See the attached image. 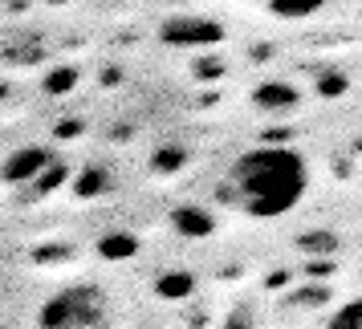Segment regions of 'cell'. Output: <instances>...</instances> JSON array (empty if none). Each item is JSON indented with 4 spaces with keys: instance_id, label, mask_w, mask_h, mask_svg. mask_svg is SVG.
<instances>
[{
    "instance_id": "6",
    "label": "cell",
    "mask_w": 362,
    "mask_h": 329,
    "mask_svg": "<svg viewBox=\"0 0 362 329\" xmlns=\"http://www.w3.org/2000/svg\"><path fill=\"white\" fill-rule=\"evenodd\" d=\"M171 224L180 228V236H212L216 228V220L208 212H199V208H180L171 215Z\"/></svg>"
},
{
    "instance_id": "5",
    "label": "cell",
    "mask_w": 362,
    "mask_h": 329,
    "mask_svg": "<svg viewBox=\"0 0 362 329\" xmlns=\"http://www.w3.org/2000/svg\"><path fill=\"white\" fill-rule=\"evenodd\" d=\"M252 102L261 110H293L297 106V90L289 82H264L252 90Z\"/></svg>"
},
{
    "instance_id": "11",
    "label": "cell",
    "mask_w": 362,
    "mask_h": 329,
    "mask_svg": "<svg viewBox=\"0 0 362 329\" xmlns=\"http://www.w3.org/2000/svg\"><path fill=\"white\" fill-rule=\"evenodd\" d=\"M322 90H326V94H338V90H342V78H326V82H322Z\"/></svg>"
},
{
    "instance_id": "2",
    "label": "cell",
    "mask_w": 362,
    "mask_h": 329,
    "mask_svg": "<svg viewBox=\"0 0 362 329\" xmlns=\"http://www.w3.org/2000/svg\"><path fill=\"white\" fill-rule=\"evenodd\" d=\"M106 317H110V305H106L102 289L69 285L41 305L37 329H106Z\"/></svg>"
},
{
    "instance_id": "7",
    "label": "cell",
    "mask_w": 362,
    "mask_h": 329,
    "mask_svg": "<svg viewBox=\"0 0 362 329\" xmlns=\"http://www.w3.org/2000/svg\"><path fill=\"white\" fill-rule=\"evenodd\" d=\"M273 17H289V20H301V17H313L322 8V0H269L264 4Z\"/></svg>"
},
{
    "instance_id": "4",
    "label": "cell",
    "mask_w": 362,
    "mask_h": 329,
    "mask_svg": "<svg viewBox=\"0 0 362 329\" xmlns=\"http://www.w3.org/2000/svg\"><path fill=\"white\" fill-rule=\"evenodd\" d=\"M41 171H49V150H41V147L17 150V155L4 163V179L8 183H29V179H37Z\"/></svg>"
},
{
    "instance_id": "3",
    "label": "cell",
    "mask_w": 362,
    "mask_h": 329,
    "mask_svg": "<svg viewBox=\"0 0 362 329\" xmlns=\"http://www.w3.org/2000/svg\"><path fill=\"white\" fill-rule=\"evenodd\" d=\"M159 33H163V41L167 45H175V49H204V45L224 41V29H220L212 17H192V13L171 17Z\"/></svg>"
},
{
    "instance_id": "10",
    "label": "cell",
    "mask_w": 362,
    "mask_h": 329,
    "mask_svg": "<svg viewBox=\"0 0 362 329\" xmlns=\"http://www.w3.org/2000/svg\"><path fill=\"white\" fill-rule=\"evenodd\" d=\"M192 289H196V280L187 277V273H180V277H167L163 285H159V293H163V297H187Z\"/></svg>"
},
{
    "instance_id": "1",
    "label": "cell",
    "mask_w": 362,
    "mask_h": 329,
    "mask_svg": "<svg viewBox=\"0 0 362 329\" xmlns=\"http://www.w3.org/2000/svg\"><path fill=\"white\" fill-rule=\"evenodd\" d=\"M305 187H310L305 159L285 143H264L232 159L224 183L216 187V199L257 220H277L301 203Z\"/></svg>"
},
{
    "instance_id": "8",
    "label": "cell",
    "mask_w": 362,
    "mask_h": 329,
    "mask_svg": "<svg viewBox=\"0 0 362 329\" xmlns=\"http://www.w3.org/2000/svg\"><path fill=\"white\" fill-rule=\"evenodd\" d=\"M326 329H362V297H354V301L338 305V309H334V317L326 321Z\"/></svg>"
},
{
    "instance_id": "9",
    "label": "cell",
    "mask_w": 362,
    "mask_h": 329,
    "mask_svg": "<svg viewBox=\"0 0 362 329\" xmlns=\"http://www.w3.org/2000/svg\"><path fill=\"white\" fill-rule=\"evenodd\" d=\"M326 301H329V289L310 285V289H301V293L285 297V309H317V305H326Z\"/></svg>"
}]
</instances>
